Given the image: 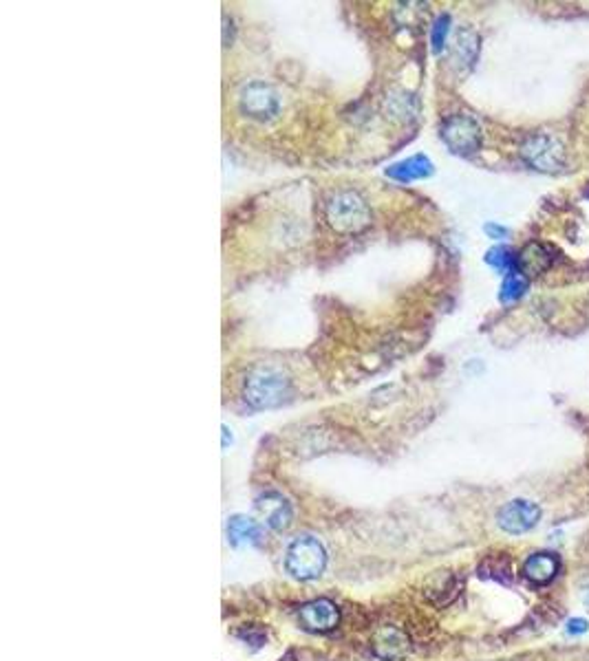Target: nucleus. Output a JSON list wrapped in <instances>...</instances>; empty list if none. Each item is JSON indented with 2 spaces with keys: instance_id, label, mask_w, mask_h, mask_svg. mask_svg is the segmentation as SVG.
I'll use <instances>...</instances> for the list:
<instances>
[{
  "instance_id": "0eeeda50",
  "label": "nucleus",
  "mask_w": 589,
  "mask_h": 661,
  "mask_svg": "<svg viewBox=\"0 0 589 661\" xmlns=\"http://www.w3.org/2000/svg\"><path fill=\"white\" fill-rule=\"evenodd\" d=\"M541 520V507L535 505L532 501L516 499L506 503L496 514V522L506 534H525V531L535 530Z\"/></svg>"
},
{
  "instance_id": "aec40b11",
  "label": "nucleus",
  "mask_w": 589,
  "mask_h": 661,
  "mask_svg": "<svg viewBox=\"0 0 589 661\" xmlns=\"http://www.w3.org/2000/svg\"><path fill=\"white\" fill-rule=\"evenodd\" d=\"M450 32V16L448 14H442L433 23V29H430V44H433L435 53H442L444 47H447V38Z\"/></svg>"
},
{
  "instance_id": "4be33fe9",
  "label": "nucleus",
  "mask_w": 589,
  "mask_h": 661,
  "mask_svg": "<svg viewBox=\"0 0 589 661\" xmlns=\"http://www.w3.org/2000/svg\"><path fill=\"white\" fill-rule=\"evenodd\" d=\"M484 229H486V234H488L490 238H506V237H508V229L501 228V225L488 223Z\"/></svg>"
},
{
  "instance_id": "f3484780",
  "label": "nucleus",
  "mask_w": 589,
  "mask_h": 661,
  "mask_svg": "<svg viewBox=\"0 0 589 661\" xmlns=\"http://www.w3.org/2000/svg\"><path fill=\"white\" fill-rule=\"evenodd\" d=\"M527 285H530V280H527L524 274H519L516 269L510 271V274H506L504 285H501L499 300L504 302V305H512V302L521 300L525 296Z\"/></svg>"
},
{
  "instance_id": "5701e85b",
  "label": "nucleus",
  "mask_w": 589,
  "mask_h": 661,
  "mask_svg": "<svg viewBox=\"0 0 589 661\" xmlns=\"http://www.w3.org/2000/svg\"><path fill=\"white\" fill-rule=\"evenodd\" d=\"M583 624H585V622H583V619H574V622H572V633H578V630H581V633H583V630H585V627H583Z\"/></svg>"
},
{
  "instance_id": "f03ea898",
  "label": "nucleus",
  "mask_w": 589,
  "mask_h": 661,
  "mask_svg": "<svg viewBox=\"0 0 589 661\" xmlns=\"http://www.w3.org/2000/svg\"><path fill=\"white\" fill-rule=\"evenodd\" d=\"M325 219L338 234H360L371 225V208L353 190H340L327 201Z\"/></svg>"
},
{
  "instance_id": "1a4fd4ad",
  "label": "nucleus",
  "mask_w": 589,
  "mask_h": 661,
  "mask_svg": "<svg viewBox=\"0 0 589 661\" xmlns=\"http://www.w3.org/2000/svg\"><path fill=\"white\" fill-rule=\"evenodd\" d=\"M300 622L311 633H327V630L336 628L340 622V611L331 599H314V602L305 604L299 613Z\"/></svg>"
},
{
  "instance_id": "f8f14e48",
  "label": "nucleus",
  "mask_w": 589,
  "mask_h": 661,
  "mask_svg": "<svg viewBox=\"0 0 589 661\" xmlns=\"http://www.w3.org/2000/svg\"><path fill=\"white\" fill-rule=\"evenodd\" d=\"M373 650H376L378 657L384 661H399L402 657H407L408 639L399 628L387 627L376 633V639H373Z\"/></svg>"
},
{
  "instance_id": "2eb2a0df",
  "label": "nucleus",
  "mask_w": 589,
  "mask_h": 661,
  "mask_svg": "<svg viewBox=\"0 0 589 661\" xmlns=\"http://www.w3.org/2000/svg\"><path fill=\"white\" fill-rule=\"evenodd\" d=\"M228 536L234 545H260L263 542V530L254 520L245 519V516L230 519Z\"/></svg>"
},
{
  "instance_id": "dca6fc26",
  "label": "nucleus",
  "mask_w": 589,
  "mask_h": 661,
  "mask_svg": "<svg viewBox=\"0 0 589 661\" xmlns=\"http://www.w3.org/2000/svg\"><path fill=\"white\" fill-rule=\"evenodd\" d=\"M384 109L391 117L396 120H411L417 112V100L408 93H391L387 95V102H384Z\"/></svg>"
},
{
  "instance_id": "9d476101",
  "label": "nucleus",
  "mask_w": 589,
  "mask_h": 661,
  "mask_svg": "<svg viewBox=\"0 0 589 661\" xmlns=\"http://www.w3.org/2000/svg\"><path fill=\"white\" fill-rule=\"evenodd\" d=\"M256 510L259 514L263 516V520L268 522V527H271L274 531H283L287 527L291 525V505L287 503V499H283L280 494L276 491H265L256 499Z\"/></svg>"
},
{
  "instance_id": "6ab92c4d",
  "label": "nucleus",
  "mask_w": 589,
  "mask_h": 661,
  "mask_svg": "<svg viewBox=\"0 0 589 661\" xmlns=\"http://www.w3.org/2000/svg\"><path fill=\"white\" fill-rule=\"evenodd\" d=\"M424 14H427V7L419 3H404L396 7V23L399 27H411V24H417L422 20Z\"/></svg>"
},
{
  "instance_id": "b1692460",
  "label": "nucleus",
  "mask_w": 589,
  "mask_h": 661,
  "mask_svg": "<svg viewBox=\"0 0 589 661\" xmlns=\"http://www.w3.org/2000/svg\"><path fill=\"white\" fill-rule=\"evenodd\" d=\"M583 604H585L589 611V580L585 582V587H583Z\"/></svg>"
},
{
  "instance_id": "a211bd4d",
  "label": "nucleus",
  "mask_w": 589,
  "mask_h": 661,
  "mask_svg": "<svg viewBox=\"0 0 589 661\" xmlns=\"http://www.w3.org/2000/svg\"><path fill=\"white\" fill-rule=\"evenodd\" d=\"M515 260L516 256H512V252L506 245H496V248L488 249V254H486V263L490 265V267H495L496 271H501V274H510V271H515Z\"/></svg>"
},
{
  "instance_id": "423d86ee",
  "label": "nucleus",
  "mask_w": 589,
  "mask_h": 661,
  "mask_svg": "<svg viewBox=\"0 0 589 661\" xmlns=\"http://www.w3.org/2000/svg\"><path fill=\"white\" fill-rule=\"evenodd\" d=\"M442 140L455 155L470 157L481 148V126L470 115H450L442 124Z\"/></svg>"
},
{
  "instance_id": "393cba45",
  "label": "nucleus",
  "mask_w": 589,
  "mask_h": 661,
  "mask_svg": "<svg viewBox=\"0 0 589 661\" xmlns=\"http://www.w3.org/2000/svg\"><path fill=\"white\" fill-rule=\"evenodd\" d=\"M587 197H589V192H587Z\"/></svg>"
},
{
  "instance_id": "f257e3e1",
  "label": "nucleus",
  "mask_w": 589,
  "mask_h": 661,
  "mask_svg": "<svg viewBox=\"0 0 589 661\" xmlns=\"http://www.w3.org/2000/svg\"><path fill=\"white\" fill-rule=\"evenodd\" d=\"M290 377L276 366H256L243 379V399L254 410L280 406L290 399Z\"/></svg>"
},
{
  "instance_id": "7ed1b4c3",
  "label": "nucleus",
  "mask_w": 589,
  "mask_h": 661,
  "mask_svg": "<svg viewBox=\"0 0 589 661\" xmlns=\"http://www.w3.org/2000/svg\"><path fill=\"white\" fill-rule=\"evenodd\" d=\"M327 565V553L325 547L320 545L316 538L303 536L296 538L290 545L285 556V567L299 580H314L325 571Z\"/></svg>"
},
{
  "instance_id": "412c9836",
  "label": "nucleus",
  "mask_w": 589,
  "mask_h": 661,
  "mask_svg": "<svg viewBox=\"0 0 589 661\" xmlns=\"http://www.w3.org/2000/svg\"><path fill=\"white\" fill-rule=\"evenodd\" d=\"M499 560H501V558H490V560L486 562L484 567H490V571H493V576H490V578H495V580H499V582H510V578H512V567H510V562L506 560L504 565H499Z\"/></svg>"
},
{
  "instance_id": "4468645a",
  "label": "nucleus",
  "mask_w": 589,
  "mask_h": 661,
  "mask_svg": "<svg viewBox=\"0 0 589 661\" xmlns=\"http://www.w3.org/2000/svg\"><path fill=\"white\" fill-rule=\"evenodd\" d=\"M430 174H433V161L427 155H413L387 168V177L396 179L399 183L417 181V179H427Z\"/></svg>"
},
{
  "instance_id": "6e6552de",
  "label": "nucleus",
  "mask_w": 589,
  "mask_h": 661,
  "mask_svg": "<svg viewBox=\"0 0 589 661\" xmlns=\"http://www.w3.org/2000/svg\"><path fill=\"white\" fill-rule=\"evenodd\" d=\"M563 571L561 556L555 551H536L525 558L521 565V576L532 587H550Z\"/></svg>"
},
{
  "instance_id": "9b49d317",
  "label": "nucleus",
  "mask_w": 589,
  "mask_h": 661,
  "mask_svg": "<svg viewBox=\"0 0 589 661\" xmlns=\"http://www.w3.org/2000/svg\"><path fill=\"white\" fill-rule=\"evenodd\" d=\"M552 263H555V256H552L550 248H545L543 243H527L525 248L516 254L515 269L530 280L535 278V276L545 274V271L552 267Z\"/></svg>"
},
{
  "instance_id": "20e7f679",
  "label": "nucleus",
  "mask_w": 589,
  "mask_h": 661,
  "mask_svg": "<svg viewBox=\"0 0 589 661\" xmlns=\"http://www.w3.org/2000/svg\"><path fill=\"white\" fill-rule=\"evenodd\" d=\"M521 157L532 170L545 174H556L565 166V146L555 135L539 132V135L527 137L521 146Z\"/></svg>"
},
{
  "instance_id": "39448f33",
  "label": "nucleus",
  "mask_w": 589,
  "mask_h": 661,
  "mask_svg": "<svg viewBox=\"0 0 589 661\" xmlns=\"http://www.w3.org/2000/svg\"><path fill=\"white\" fill-rule=\"evenodd\" d=\"M239 111L256 122H271L280 112V100L268 82H250L239 93Z\"/></svg>"
},
{
  "instance_id": "ddd939ff",
  "label": "nucleus",
  "mask_w": 589,
  "mask_h": 661,
  "mask_svg": "<svg viewBox=\"0 0 589 661\" xmlns=\"http://www.w3.org/2000/svg\"><path fill=\"white\" fill-rule=\"evenodd\" d=\"M479 58V35L475 29L459 27L457 35H455L453 44V63L459 66V71H470Z\"/></svg>"
}]
</instances>
